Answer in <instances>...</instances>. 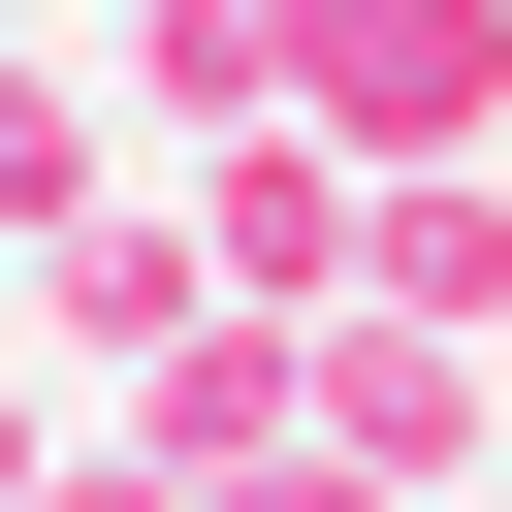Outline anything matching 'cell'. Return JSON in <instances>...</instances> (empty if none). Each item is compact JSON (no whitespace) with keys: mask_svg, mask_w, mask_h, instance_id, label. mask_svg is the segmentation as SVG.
Returning <instances> with one entry per match:
<instances>
[{"mask_svg":"<svg viewBox=\"0 0 512 512\" xmlns=\"http://www.w3.org/2000/svg\"><path fill=\"white\" fill-rule=\"evenodd\" d=\"M288 448H320V480H384V512H416V480H480V352H448V320H320V352H288Z\"/></svg>","mask_w":512,"mask_h":512,"instance_id":"cell-3","label":"cell"},{"mask_svg":"<svg viewBox=\"0 0 512 512\" xmlns=\"http://www.w3.org/2000/svg\"><path fill=\"white\" fill-rule=\"evenodd\" d=\"M64 224H96V96L0 32V256H64Z\"/></svg>","mask_w":512,"mask_h":512,"instance_id":"cell-8","label":"cell"},{"mask_svg":"<svg viewBox=\"0 0 512 512\" xmlns=\"http://www.w3.org/2000/svg\"><path fill=\"white\" fill-rule=\"evenodd\" d=\"M32 480H64V352L0 320V512H32Z\"/></svg>","mask_w":512,"mask_h":512,"instance_id":"cell-9","label":"cell"},{"mask_svg":"<svg viewBox=\"0 0 512 512\" xmlns=\"http://www.w3.org/2000/svg\"><path fill=\"white\" fill-rule=\"evenodd\" d=\"M352 224H384V160H320V128H224V160H192L224 320H352Z\"/></svg>","mask_w":512,"mask_h":512,"instance_id":"cell-2","label":"cell"},{"mask_svg":"<svg viewBox=\"0 0 512 512\" xmlns=\"http://www.w3.org/2000/svg\"><path fill=\"white\" fill-rule=\"evenodd\" d=\"M288 352H320V320H192V352L128 384V448H160V480H288Z\"/></svg>","mask_w":512,"mask_h":512,"instance_id":"cell-6","label":"cell"},{"mask_svg":"<svg viewBox=\"0 0 512 512\" xmlns=\"http://www.w3.org/2000/svg\"><path fill=\"white\" fill-rule=\"evenodd\" d=\"M96 32H160V0H96Z\"/></svg>","mask_w":512,"mask_h":512,"instance_id":"cell-10","label":"cell"},{"mask_svg":"<svg viewBox=\"0 0 512 512\" xmlns=\"http://www.w3.org/2000/svg\"><path fill=\"white\" fill-rule=\"evenodd\" d=\"M128 96H160L192 160H224V128H288V0H160V32H128Z\"/></svg>","mask_w":512,"mask_h":512,"instance_id":"cell-7","label":"cell"},{"mask_svg":"<svg viewBox=\"0 0 512 512\" xmlns=\"http://www.w3.org/2000/svg\"><path fill=\"white\" fill-rule=\"evenodd\" d=\"M352 320H448V352H480V320H512V192H480V160H384V224H352Z\"/></svg>","mask_w":512,"mask_h":512,"instance_id":"cell-5","label":"cell"},{"mask_svg":"<svg viewBox=\"0 0 512 512\" xmlns=\"http://www.w3.org/2000/svg\"><path fill=\"white\" fill-rule=\"evenodd\" d=\"M0 320H32V256H0Z\"/></svg>","mask_w":512,"mask_h":512,"instance_id":"cell-11","label":"cell"},{"mask_svg":"<svg viewBox=\"0 0 512 512\" xmlns=\"http://www.w3.org/2000/svg\"><path fill=\"white\" fill-rule=\"evenodd\" d=\"M288 128L320 160H480L512 128V0H288Z\"/></svg>","mask_w":512,"mask_h":512,"instance_id":"cell-1","label":"cell"},{"mask_svg":"<svg viewBox=\"0 0 512 512\" xmlns=\"http://www.w3.org/2000/svg\"><path fill=\"white\" fill-rule=\"evenodd\" d=\"M192 320H224V256H192V192H96V224L32 256V352H96V384H160Z\"/></svg>","mask_w":512,"mask_h":512,"instance_id":"cell-4","label":"cell"}]
</instances>
